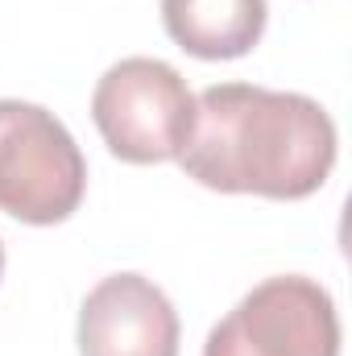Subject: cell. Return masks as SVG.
<instances>
[{"mask_svg":"<svg viewBox=\"0 0 352 356\" xmlns=\"http://www.w3.org/2000/svg\"><path fill=\"white\" fill-rule=\"evenodd\" d=\"M178 166L220 195L307 199L336 166V124L311 95L216 83L195 95Z\"/></svg>","mask_w":352,"mask_h":356,"instance_id":"obj_1","label":"cell"},{"mask_svg":"<svg viewBox=\"0 0 352 356\" xmlns=\"http://www.w3.org/2000/svg\"><path fill=\"white\" fill-rule=\"evenodd\" d=\"M88 162L67 124L42 104L0 99V211L50 228L79 211Z\"/></svg>","mask_w":352,"mask_h":356,"instance_id":"obj_2","label":"cell"},{"mask_svg":"<svg viewBox=\"0 0 352 356\" xmlns=\"http://www.w3.org/2000/svg\"><path fill=\"white\" fill-rule=\"evenodd\" d=\"M91 120L104 145L129 166L178 162L195 124V95L170 63L137 54L99 75L91 91Z\"/></svg>","mask_w":352,"mask_h":356,"instance_id":"obj_3","label":"cell"},{"mask_svg":"<svg viewBox=\"0 0 352 356\" xmlns=\"http://www.w3.org/2000/svg\"><path fill=\"white\" fill-rule=\"evenodd\" d=\"M203 356H340L336 302L315 277H265L207 332Z\"/></svg>","mask_w":352,"mask_h":356,"instance_id":"obj_4","label":"cell"},{"mask_svg":"<svg viewBox=\"0 0 352 356\" xmlns=\"http://www.w3.org/2000/svg\"><path fill=\"white\" fill-rule=\"evenodd\" d=\"M79 356H178L175 302L141 273H112L79 307Z\"/></svg>","mask_w":352,"mask_h":356,"instance_id":"obj_5","label":"cell"},{"mask_svg":"<svg viewBox=\"0 0 352 356\" xmlns=\"http://www.w3.org/2000/svg\"><path fill=\"white\" fill-rule=\"evenodd\" d=\"M265 17V0H162L170 42L203 63L245 58L262 42Z\"/></svg>","mask_w":352,"mask_h":356,"instance_id":"obj_6","label":"cell"},{"mask_svg":"<svg viewBox=\"0 0 352 356\" xmlns=\"http://www.w3.org/2000/svg\"><path fill=\"white\" fill-rule=\"evenodd\" d=\"M0 277H4V245H0Z\"/></svg>","mask_w":352,"mask_h":356,"instance_id":"obj_7","label":"cell"}]
</instances>
